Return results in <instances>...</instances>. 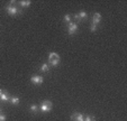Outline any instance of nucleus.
<instances>
[{"label":"nucleus","instance_id":"1","mask_svg":"<svg viewBox=\"0 0 127 121\" xmlns=\"http://www.w3.org/2000/svg\"><path fill=\"white\" fill-rule=\"evenodd\" d=\"M60 63V55L58 53H51L48 55V64L52 66H56Z\"/></svg>","mask_w":127,"mask_h":121},{"label":"nucleus","instance_id":"2","mask_svg":"<svg viewBox=\"0 0 127 121\" xmlns=\"http://www.w3.org/2000/svg\"><path fill=\"white\" fill-rule=\"evenodd\" d=\"M6 10H7V12L10 15V16H16V15L22 14V10L18 9V7H17V6H14V5L6 6Z\"/></svg>","mask_w":127,"mask_h":121},{"label":"nucleus","instance_id":"3","mask_svg":"<svg viewBox=\"0 0 127 121\" xmlns=\"http://www.w3.org/2000/svg\"><path fill=\"white\" fill-rule=\"evenodd\" d=\"M52 108H53V103L51 102L50 100H44L43 102H42V104H41V110L43 112L51 111V110H52Z\"/></svg>","mask_w":127,"mask_h":121},{"label":"nucleus","instance_id":"4","mask_svg":"<svg viewBox=\"0 0 127 121\" xmlns=\"http://www.w3.org/2000/svg\"><path fill=\"white\" fill-rule=\"evenodd\" d=\"M67 30H69V35H74L78 30V25L73 22L69 23L67 24Z\"/></svg>","mask_w":127,"mask_h":121},{"label":"nucleus","instance_id":"5","mask_svg":"<svg viewBox=\"0 0 127 121\" xmlns=\"http://www.w3.org/2000/svg\"><path fill=\"white\" fill-rule=\"evenodd\" d=\"M31 82L35 85H38V84H42L44 82V78L41 75H33L31 77Z\"/></svg>","mask_w":127,"mask_h":121},{"label":"nucleus","instance_id":"6","mask_svg":"<svg viewBox=\"0 0 127 121\" xmlns=\"http://www.w3.org/2000/svg\"><path fill=\"white\" fill-rule=\"evenodd\" d=\"M71 121H84V117L79 112H74L71 116Z\"/></svg>","mask_w":127,"mask_h":121},{"label":"nucleus","instance_id":"7","mask_svg":"<svg viewBox=\"0 0 127 121\" xmlns=\"http://www.w3.org/2000/svg\"><path fill=\"white\" fill-rule=\"evenodd\" d=\"M0 100H2V101H10V95L8 94V92L6 90H0Z\"/></svg>","mask_w":127,"mask_h":121},{"label":"nucleus","instance_id":"8","mask_svg":"<svg viewBox=\"0 0 127 121\" xmlns=\"http://www.w3.org/2000/svg\"><path fill=\"white\" fill-rule=\"evenodd\" d=\"M101 20V15L99 12H95L94 16H92V24L94 25H98Z\"/></svg>","mask_w":127,"mask_h":121},{"label":"nucleus","instance_id":"9","mask_svg":"<svg viewBox=\"0 0 127 121\" xmlns=\"http://www.w3.org/2000/svg\"><path fill=\"white\" fill-rule=\"evenodd\" d=\"M20 99L19 97H10V103H12L14 105H17L18 103H19Z\"/></svg>","mask_w":127,"mask_h":121},{"label":"nucleus","instance_id":"10","mask_svg":"<svg viewBox=\"0 0 127 121\" xmlns=\"http://www.w3.org/2000/svg\"><path fill=\"white\" fill-rule=\"evenodd\" d=\"M31 1L29 0H22V1H19V5L22 6V7H29L31 6Z\"/></svg>","mask_w":127,"mask_h":121},{"label":"nucleus","instance_id":"11","mask_svg":"<svg viewBox=\"0 0 127 121\" xmlns=\"http://www.w3.org/2000/svg\"><path fill=\"white\" fill-rule=\"evenodd\" d=\"M39 70H41L42 72H44V73H46V72L50 71V65L46 64V63H44V64L41 66V69H39Z\"/></svg>","mask_w":127,"mask_h":121},{"label":"nucleus","instance_id":"12","mask_svg":"<svg viewBox=\"0 0 127 121\" xmlns=\"http://www.w3.org/2000/svg\"><path fill=\"white\" fill-rule=\"evenodd\" d=\"M29 109H31V111L33 112V113H36V112L38 111V107H37V105H36V104H32Z\"/></svg>","mask_w":127,"mask_h":121},{"label":"nucleus","instance_id":"13","mask_svg":"<svg viewBox=\"0 0 127 121\" xmlns=\"http://www.w3.org/2000/svg\"><path fill=\"white\" fill-rule=\"evenodd\" d=\"M64 22H65V23H67V24L72 22V17H71V15H65V16H64Z\"/></svg>","mask_w":127,"mask_h":121},{"label":"nucleus","instance_id":"14","mask_svg":"<svg viewBox=\"0 0 127 121\" xmlns=\"http://www.w3.org/2000/svg\"><path fill=\"white\" fill-rule=\"evenodd\" d=\"M78 15H79V17H80V19H81V20H82L83 18H87V16H88L86 11H80Z\"/></svg>","mask_w":127,"mask_h":121},{"label":"nucleus","instance_id":"15","mask_svg":"<svg viewBox=\"0 0 127 121\" xmlns=\"http://www.w3.org/2000/svg\"><path fill=\"white\" fill-rule=\"evenodd\" d=\"M95 120H96L95 117H90V116L84 117V121H95Z\"/></svg>","mask_w":127,"mask_h":121},{"label":"nucleus","instance_id":"16","mask_svg":"<svg viewBox=\"0 0 127 121\" xmlns=\"http://www.w3.org/2000/svg\"><path fill=\"white\" fill-rule=\"evenodd\" d=\"M73 18H74V20H75L77 23H80V22H81V19H80V17H79V15H78V14H75L74 16H73Z\"/></svg>","mask_w":127,"mask_h":121},{"label":"nucleus","instance_id":"17","mask_svg":"<svg viewBox=\"0 0 127 121\" xmlns=\"http://www.w3.org/2000/svg\"><path fill=\"white\" fill-rule=\"evenodd\" d=\"M90 30H91V31H96L97 30V25L91 24V26H90Z\"/></svg>","mask_w":127,"mask_h":121},{"label":"nucleus","instance_id":"18","mask_svg":"<svg viewBox=\"0 0 127 121\" xmlns=\"http://www.w3.org/2000/svg\"><path fill=\"white\" fill-rule=\"evenodd\" d=\"M0 121H6V117L2 113H0Z\"/></svg>","mask_w":127,"mask_h":121}]
</instances>
